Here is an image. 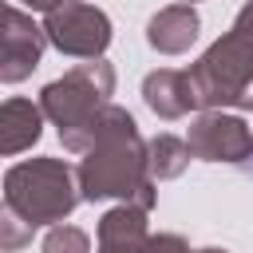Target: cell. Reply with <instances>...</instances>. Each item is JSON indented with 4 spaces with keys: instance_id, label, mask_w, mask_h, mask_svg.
<instances>
[{
    "instance_id": "cell-1",
    "label": "cell",
    "mask_w": 253,
    "mask_h": 253,
    "mask_svg": "<svg viewBox=\"0 0 253 253\" xmlns=\"http://www.w3.org/2000/svg\"><path fill=\"white\" fill-rule=\"evenodd\" d=\"M79 178V194L83 202H103V198H119V202H138L142 210H154L158 202V182L150 178L146 166V142L138 134V123L111 130L107 138H99L75 166Z\"/></svg>"
},
{
    "instance_id": "cell-2",
    "label": "cell",
    "mask_w": 253,
    "mask_h": 253,
    "mask_svg": "<svg viewBox=\"0 0 253 253\" xmlns=\"http://www.w3.org/2000/svg\"><path fill=\"white\" fill-rule=\"evenodd\" d=\"M83 202L79 178L63 158H28L4 174V206L28 225H59Z\"/></svg>"
},
{
    "instance_id": "cell-3",
    "label": "cell",
    "mask_w": 253,
    "mask_h": 253,
    "mask_svg": "<svg viewBox=\"0 0 253 253\" xmlns=\"http://www.w3.org/2000/svg\"><path fill=\"white\" fill-rule=\"evenodd\" d=\"M190 87L202 111L253 107V36L229 28L190 67Z\"/></svg>"
},
{
    "instance_id": "cell-4",
    "label": "cell",
    "mask_w": 253,
    "mask_h": 253,
    "mask_svg": "<svg viewBox=\"0 0 253 253\" xmlns=\"http://www.w3.org/2000/svg\"><path fill=\"white\" fill-rule=\"evenodd\" d=\"M111 95H115V67L107 59H87L51 79L40 91V107L59 130H71L87 123L103 103H111Z\"/></svg>"
},
{
    "instance_id": "cell-5",
    "label": "cell",
    "mask_w": 253,
    "mask_h": 253,
    "mask_svg": "<svg viewBox=\"0 0 253 253\" xmlns=\"http://www.w3.org/2000/svg\"><path fill=\"white\" fill-rule=\"evenodd\" d=\"M43 32L47 43L63 55L75 59H103L107 43H111V20L103 8L83 4V0H67L55 12L43 16Z\"/></svg>"
},
{
    "instance_id": "cell-6",
    "label": "cell",
    "mask_w": 253,
    "mask_h": 253,
    "mask_svg": "<svg viewBox=\"0 0 253 253\" xmlns=\"http://www.w3.org/2000/svg\"><path fill=\"white\" fill-rule=\"evenodd\" d=\"M194 158L202 162H249L253 158V130L241 115H225V111H202L190 123L186 134Z\"/></svg>"
},
{
    "instance_id": "cell-7",
    "label": "cell",
    "mask_w": 253,
    "mask_h": 253,
    "mask_svg": "<svg viewBox=\"0 0 253 253\" xmlns=\"http://www.w3.org/2000/svg\"><path fill=\"white\" fill-rule=\"evenodd\" d=\"M47 47V32L43 24H36L28 12L20 8H4V32H0V79L4 83H24Z\"/></svg>"
},
{
    "instance_id": "cell-8",
    "label": "cell",
    "mask_w": 253,
    "mask_h": 253,
    "mask_svg": "<svg viewBox=\"0 0 253 253\" xmlns=\"http://www.w3.org/2000/svg\"><path fill=\"white\" fill-rule=\"evenodd\" d=\"M146 213L150 210H142L138 202H119L115 210H107L99 217L95 253H150Z\"/></svg>"
},
{
    "instance_id": "cell-9",
    "label": "cell",
    "mask_w": 253,
    "mask_h": 253,
    "mask_svg": "<svg viewBox=\"0 0 253 253\" xmlns=\"http://www.w3.org/2000/svg\"><path fill=\"white\" fill-rule=\"evenodd\" d=\"M202 32V20H198V8L194 4H170V8H158L150 20H146V43L158 51V55H182L194 47Z\"/></svg>"
},
{
    "instance_id": "cell-10",
    "label": "cell",
    "mask_w": 253,
    "mask_h": 253,
    "mask_svg": "<svg viewBox=\"0 0 253 253\" xmlns=\"http://www.w3.org/2000/svg\"><path fill=\"white\" fill-rule=\"evenodd\" d=\"M142 103L158 115V119H182L198 107L194 87H190V71H174V67H158L142 79Z\"/></svg>"
},
{
    "instance_id": "cell-11",
    "label": "cell",
    "mask_w": 253,
    "mask_h": 253,
    "mask_svg": "<svg viewBox=\"0 0 253 253\" xmlns=\"http://www.w3.org/2000/svg\"><path fill=\"white\" fill-rule=\"evenodd\" d=\"M43 107L32 103V99H8L0 107V154H20L28 146L40 142L43 134Z\"/></svg>"
},
{
    "instance_id": "cell-12",
    "label": "cell",
    "mask_w": 253,
    "mask_h": 253,
    "mask_svg": "<svg viewBox=\"0 0 253 253\" xmlns=\"http://www.w3.org/2000/svg\"><path fill=\"white\" fill-rule=\"evenodd\" d=\"M130 123H134V115H130L126 107H119V103H103L87 123H79V126H71V130H59V142H63V150H71V154H87L99 138H107L111 130L130 126Z\"/></svg>"
},
{
    "instance_id": "cell-13",
    "label": "cell",
    "mask_w": 253,
    "mask_h": 253,
    "mask_svg": "<svg viewBox=\"0 0 253 253\" xmlns=\"http://www.w3.org/2000/svg\"><path fill=\"white\" fill-rule=\"evenodd\" d=\"M194 150L186 138L178 134H154L146 142V166H150V178L154 182H170V178H182L186 166H190Z\"/></svg>"
},
{
    "instance_id": "cell-14",
    "label": "cell",
    "mask_w": 253,
    "mask_h": 253,
    "mask_svg": "<svg viewBox=\"0 0 253 253\" xmlns=\"http://www.w3.org/2000/svg\"><path fill=\"white\" fill-rule=\"evenodd\" d=\"M40 253H91V237H87L79 225H63V221H59V225L47 229Z\"/></svg>"
},
{
    "instance_id": "cell-15",
    "label": "cell",
    "mask_w": 253,
    "mask_h": 253,
    "mask_svg": "<svg viewBox=\"0 0 253 253\" xmlns=\"http://www.w3.org/2000/svg\"><path fill=\"white\" fill-rule=\"evenodd\" d=\"M32 233H36V225H28L16 210H0V249L4 253H16V249H24L28 241H32Z\"/></svg>"
},
{
    "instance_id": "cell-16",
    "label": "cell",
    "mask_w": 253,
    "mask_h": 253,
    "mask_svg": "<svg viewBox=\"0 0 253 253\" xmlns=\"http://www.w3.org/2000/svg\"><path fill=\"white\" fill-rule=\"evenodd\" d=\"M150 253H194L178 233H150Z\"/></svg>"
},
{
    "instance_id": "cell-17",
    "label": "cell",
    "mask_w": 253,
    "mask_h": 253,
    "mask_svg": "<svg viewBox=\"0 0 253 253\" xmlns=\"http://www.w3.org/2000/svg\"><path fill=\"white\" fill-rule=\"evenodd\" d=\"M233 28H237V32H245V36H253V0H245V4L237 8V16H233Z\"/></svg>"
},
{
    "instance_id": "cell-18",
    "label": "cell",
    "mask_w": 253,
    "mask_h": 253,
    "mask_svg": "<svg viewBox=\"0 0 253 253\" xmlns=\"http://www.w3.org/2000/svg\"><path fill=\"white\" fill-rule=\"evenodd\" d=\"M20 4H24V8H32V12H43V16H47V12H55V8H59V4H67V0H20Z\"/></svg>"
},
{
    "instance_id": "cell-19",
    "label": "cell",
    "mask_w": 253,
    "mask_h": 253,
    "mask_svg": "<svg viewBox=\"0 0 253 253\" xmlns=\"http://www.w3.org/2000/svg\"><path fill=\"white\" fill-rule=\"evenodd\" d=\"M194 253H229V249H221V245H206V249H194Z\"/></svg>"
},
{
    "instance_id": "cell-20",
    "label": "cell",
    "mask_w": 253,
    "mask_h": 253,
    "mask_svg": "<svg viewBox=\"0 0 253 253\" xmlns=\"http://www.w3.org/2000/svg\"><path fill=\"white\" fill-rule=\"evenodd\" d=\"M182 4H198V0H182Z\"/></svg>"
}]
</instances>
